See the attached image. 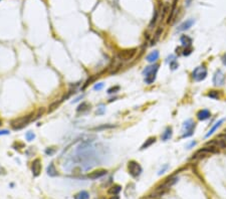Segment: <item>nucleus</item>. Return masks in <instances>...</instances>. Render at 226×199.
<instances>
[{"mask_svg":"<svg viewBox=\"0 0 226 199\" xmlns=\"http://www.w3.org/2000/svg\"><path fill=\"white\" fill-rule=\"evenodd\" d=\"M33 116L34 114L31 113V114H29V115L22 116V117H20V118H16L10 122V126H11V128L14 130V131L21 130L23 128H25L31 121H33Z\"/></svg>","mask_w":226,"mask_h":199,"instance_id":"nucleus-1","label":"nucleus"},{"mask_svg":"<svg viewBox=\"0 0 226 199\" xmlns=\"http://www.w3.org/2000/svg\"><path fill=\"white\" fill-rule=\"evenodd\" d=\"M159 70V64H153V66L146 67L142 71V74L145 77V83L147 85L153 84L156 81L157 78V71Z\"/></svg>","mask_w":226,"mask_h":199,"instance_id":"nucleus-2","label":"nucleus"},{"mask_svg":"<svg viewBox=\"0 0 226 199\" xmlns=\"http://www.w3.org/2000/svg\"><path fill=\"white\" fill-rule=\"evenodd\" d=\"M178 180H179V178L175 177V176L168 177V178H166L163 183H161L160 185H158V186L156 187L155 191L160 192V193H162V194H165L168 189H170L173 185H175L178 182Z\"/></svg>","mask_w":226,"mask_h":199,"instance_id":"nucleus-3","label":"nucleus"},{"mask_svg":"<svg viewBox=\"0 0 226 199\" xmlns=\"http://www.w3.org/2000/svg\"><path fill=\"white\" fill-rule=\"evenodd\" d=\"M194 130H195V123L193 122V120H191V119L186 120L182 125L183 135L181 138H188V137H191L194 134Z\"/></svg>","mask_w":226,"mask_h":199,"instance_id":"nucleus-4","label":"nucleus"},{"mask_svg":"<svg viewBox=\"0 0 226 199\" xmlns=\"http://www.w3.org/2000/svg\"><path fill=\"white\" fill-rule=\"evenodd\" d=\"M128 170H129L130 175H131L133 178H139L140 175L143 172L142 166L134 160L130 161L128 163Z\"/></svg>","mask_w":226,"mask_h":199,"instance_id":"nucleus-5","label":"nucleus"},{"mask_svg":"<svg viewBox=\"0 0 226 199\" xmlns=\"http://www.w3.org/2000/svg\"><path fill=\"white\" fill-rule=\"evenodd\" d=\"M192 78L196 81H204L207 77V68L205 67V66H200L197 67L196 68H194V71H192Z\"/></svg>","mask_w":226,"mask_h":199,"instance_id":"nucleus-6","label":"nucleus"},{"mask_svg":"<svg viewBox=\"0 0 226 199\" xmlns=\"http://www.w3.org/2000/svg\"><path fill=\"white\" fill-rule=\"evenodd\" d=\"M218 148L216 147H204V148H202L200 150H198L196 153L194 154L192 159H197V158H202V157H205L206 155H209V154H216L218 153Z\"/></svg>","mask_w":226,"mask_h":199,"instance_id":"nucleus-7","label":"nucleus"},{"mask_svg":"<svg viewBox=\"0 0 226 199\" xmlns=\"http://www.w3.org/2000/svg\"><path fill=\"white\" fill-rule=\"evenodd\" d=\"M137 49H124L117 54L118 60H124V61H128L130 60H132L133 57L136 56L137 53Z\"/></svg>","mask_w":226,"mask_h":199,"instance_id":"nucleus-8","label":"nucleus"},{"mask_svg":"<svg viewBox=\"0 0 226 199\" xmlns=\"http://www.w3.org/2000/svg\"><path fill=\"white\" fill-rule=\"evenodd\" d=\"M225 74L221 70H217L213 75V84L215 87H222L225 84Z\"/></svg>","mask_w":226,"mask_h":199,"instance_id":"nucleus-9","label":"nucleus"},{"mask_svg":"<svg viewBox=\"0 0 226 199\" xmlns=\"http://www.w3.org/2000/svg\"><path fill=\"white\" fill-rule=\"evenodd\" d=\"M31 171L34 177H38L41 172V161L38 158L34 159L31 163Z\"/></svg>","mask_w":226,"mask_h":199,"instance_id":"nucleus-10","label":"nucleus"},{"mask_svg":"<svg viewBox=\"0 0 226 199\" xmlns=\"http://www.w3.org/2000/svg\"><path fill=\"white\" fill-rule=\"evenodd\" d=\"M107 174H108L107 170H104V169L95 170V171H92V172H91V173H88L87 175V177L88 178V179H91V180H95V179H99V178H102V177L106 176Z\"/></svg>","mask_w":226,"mask_h":199,"instance_id":"nucleus-11","label":"nucleus"},{"mask_svg":"<svg viewBox=\"0 0 226 199\" xmlns=\"http://www.w3.org/2000/svg\"><path fill=\"white\" fill-rule=\"evenodd\" d=\"M195 23V20L193 18H189L187 19L186 21H184L183 23H181V24L178 26L177 28V31H185V30H188L190 29L192 25Z\"/></svg>","mask_w":226,"mask_h":199,"instance_id":"nucleus-12","label":"nucleus"},{"mask_svg":"<svg viewBox=\"0 0 226 199\" xmlns=\"http://www.w3.org/2000/svg\"><path fill=\"white\" fill-rule=\"evenodd\" d=\"M196 117H197V119L199 120V121H205V120L209 119L211 117V113H210L209 110L203 109V110H200V111L197 112Z\"/></svg>","mask_w":226,"mask_h":199,"instance_id":"nucleus-13","label":"nucleus"},{"mask_svg":"<svg viewBox=\"0 0 226 199\" xmlns=\"http://www.w3.org/2000/svg\"><path fill=\"white\" fill-rule=\"evenodd\" d=\"M159 56H160L159 51L158 50H154V51L150 52L148 56H146V60L148 61V63H156V61L158 60Z\"/></svg>","mask_w":226,"mask_h":199,"instance_id":"nucleus-14","label":"nucleus"},{"mask_svg":"<svg viewBox=\"0 0 226 199\" xmlns=\"http://www.w3.org/2000/svg\"><path fill=\"white\" fill-rule=\"evenodd\" d=\"M172 135H173V129L172 127H167L165 131L163 132V134L161 135V139H162V141L166 142L168 140H170L172 138Z\"/></svg>","mask_w":226,"mask_h":199,"instance_id":"nucleus-15","label":"nucleus"},{"mask_svg":"<svg viewBox=\"0 0 226 199\" xmlns=\"http://www.w3.org/2000/svg\"><path fill=\"white\" fill-rule=\"evenodd\" d=\"M46 173L50 177H56V176H59V172H57L56 168V166H54V164L52 162H51L49 165L47 166V168H46Z\"/></svg>","mask_w":226,"mask_h":199,"instance_id":"nucleus-16","label":"nucleus"},{"mask_svg":"<svg viewBox=\"0 0 226 199\" xmlns=\"http://www.w3.org/2000/svg\"><path fill=\"white\" fill-rule=\"evenodd\" d=\"M224 121H225V119H220V120H219V121H217V122L215 123V124H214L213 126H212V128L209 130V132H208V133L206 134V136H205V137H206V138H208V137H210V136L212 135V134H213V133H214V132L216 131V130L219 128V127H220L222 124H223Z\"/></svg>","mask_w":226,"mask_h":199,"instance_id":"nucleus-17","label":"nucleus"},{"mask_svg":"<svg viewBox=\"0 0 226 199\" xmlns=\"http://www.w3.org/2000/svg\"><path fill=\"white\" fill-rule=\"evenodd\" d=\"M121 191H122V186H121V185L115 184V185H113V186L109 187V189L108 190V193L111 194V195H119V193Z\"/></svg>","mask_w":226,"mask_h":199,"instance_id":"nucleus-18","label":"nucleus"},{"mask_svg":"<svg viewBox=\"0 0 226 199\" xmlns=\"http://www.w3.org/2000/svg\"><path fill=\"white\" fill-rule=\"evenodd\" d=\"M155 142H156V137H150V138L147 139L146 141H145V143H144L143 145L141 146L140 150H145L147 148H149V147L152 146Z\"/></svg>","mask_w":226,"mask_h":199,"instance_id":"nucleus-19","label":"nucleus"},{"mask_svg":"<svg viewBox=\"0 0 226 199\" xmlns=\"http://www.w3.org/2000/svg\"><path fill=\"white\" fill-rule=\"evenodd\" d=\"M180 42H181V43H182L183 46L189 47V46H191V44H192V38L189 37L188 35H182L180 37Z\"/></svg>","mask_w":226,"mask_h":199,"instance_id":"nucleus-20","label":"nucleus"},{"mask_svg":"<svg viewBox=\"0 0 226 199\" xmlns=\"http://www.w3.org/2000/svg\"><path fill=\"white\" fill-rule=\"evenodd\" d=\"M74 199H90V193L85 190H81L74 195Z\"/></svg>","mask_w":226,"mask_h":199,"instance_id":"nucleus-21","label":"nucleus"},{"mask_svg":"<svg viewBox=\"0 0 226 199\" xmlns=\"http://www.w3.org/2000/svg\"><path fill=\"white\" fill-rule=\"evenodd\" d=\"M90 109H91V105L88 104V103H87V102H84V103H81V104L77 107V113H81H81H84V112L88 111Z\"/></svg>","mask_w":226,"mask_h":199,"instance_id":"nucleus-22","label":"nucleus"},{"mask_svg":"<svg viewBox=\"0 0 226 199\" xmlns=\"http://www.w3.org/2000/svg\"><path fill=\"white\" fill-rule=\"evenodd\" d=\"M116 126L114 125H109V124H105V125H102V126H99V127H95V128H91V131H95V132H100V131H102V130H107V129H113L115 128Z\"/></svg>","mask_w":226,"mask_h":199,"instance_id":"nucleus-23","label":"nucleus"},{"mask_svg":"<svg viewBox=\"0 0 226 199\" xmlns=\"http://www.w3.org/2000/svg\"><path fill=\"white\" fill-rule=\"evenodd\" d=\"M61 102H63V101L60 100V101H56V102L51 103V104L48 106V109H47V111H46V112L48 113V114H50V113H52L53 111H56V110L59 107V105H60V103H61Z\"/></svg>","mask_w":226,"mask_h":199,"instance_id":"nucleus-24","label":"nucleus"},{"mask_svg":"<svg viewBox=\"0 0 226 199\" xmlns=\"http://www.w3.org/2000/svg\"><path fill=\"white\" fill-rule=\"evenodd\" d=\"M207 97L213 100H218L219 99V94L217 91H209L207 92Z\"/></svg>","mask_w":226,"mask_h":199,"instance_id":"nucleus-25","label":"nucleus"},{"mask_svg":"<svg viewBox=\"0 0 226 199\" xmlns=\"http://www.w3.org/2000/svg\"><path fill=\"white\" fill-rule=\"evenodd\" d=\"M45 113V109L44 108H39L38 109V111L36 112V114H34V116L35 117H33V121H35V120H37V119H39L40 117H42V115Z\"/></svg>","mask_w":226,"mask_h":199,"instance_id":"nucleus-26","label":"nucleus"},{"mask_svg":"<svg viewBox=\"0 0 226 199\" xmlns=\"http://www.w3.org/2000/svg\"><path fill=\"white\" fill-rule=\"evenodd\" d=\"M157 18H158V11H157V10H155V11H154L153 18H152V20H151V22H150V24H149V27H150V28H152V27L156 24Z\"/></svg>","mask_w":226,"mask_h":199,"instance_id":"nucleus-27","label":"nucleus"},{"mask_svg":"<svg viewBox=\"0 0 226 199\" xmlns=\"http://www.w3.org/2000/svg\"><path fill=\"white\" fill-rule=\"evenodd\" d=\"M25 138L28 142H31L33 141L34 139H35V134H34L33 132L31 131H28L26 134H25Z\"/></svg>","mask_w":226,"mask_h":199,"instance_id":"nucleus-28","label":"nucleus"},{"mask_svg":"<svg viewBox=\"0 0 226 199\" xmlns=\"http://www.w3.org/2000/svg\"><path fill=\"white\" fill-rule=\"evenodd\" d=\"M56 149L54 148V147H48V148L45 149L44 152H45V154L47 156H52L53 154L56 153Z\"/></svg>","mask_w":226,"mask_h":199,"instance_id":"nucleus-29","label":"nucleus"},{"mask_svg":"<svg viewBox=\"0 0 226 199\" xmlns=\"http://www.w3.org/2000/svg\"><path fill=\"white\" fill-rule=\"evenodd\" d=\"M120 88L119 85H115V87H112V88H109V90H108V94L109 95H112V94H116V92H118L119 91H120Z\"/></svg>","mask_w":226,"mask_h":199,"instance_id":"nucleus-30","label":"nucleus"},{"mask_svg":"<svg viewBox=\"0 0 226 199\" xmlns=\"http://www.w3.org/2000/svg\"><path fill=\"white\" fill-rule=\"evenodd\" d=\"M162 31H163V28H162V27H159V28L156 30V33H155V39L153 40V42H157V40H158V39L160 38V35L162 34Z\"/></svg>","mask_w":226,"mask_h":199,"instance_id":"nucleus-31","label":"nucleus"},{"mask_svg":"<svg viewBox=\"0 0 226 199\" xmlns=\"http://www.w3.org/2000/svg\"><path fill=\"white\" fill-rule=\"evenodd\" d=\"M106 112V108H105V106L104 105H101L100 107L98 108V110H97V112H95V115H98V116H100V115H104V113Z\"/></svg>","mask_w":226,"mask_h":199,"instance_id":"nucleus-32","label":"nucleus"},{"mask_svg":"<svg viewBox=\"0 0 226 199\" xmlns=\"http://www.w3.org/2000/svg\"><path fill=\"white\" fill-rule=\"evenodd\" d=\"M105 87V84L104 83H97L95 85H94V90L95 91H102V89Z\"/></svg>","mask_w":226,"mask_h":199,"instance_id":"nucleus-33","label":"nucleus"},{"mask_svg":"<svg viewBox=\"0 0 226 199\" xmlns=\"http://www.w3.org/2000/svg\"><path fill=\"white\" fill-rule=\"evenodd\" d=\"M168 168H169V165H168V164H165V165H163V167L159 170L158 175H162V174H164V173H165L166 171L168 170Z\"/></svg>","mask_w":226,"mask_h":199,"instance_id":"nucleus-34","label":"nucleus"},{"mask_svg":"<svg viewBox=\"0 0 226 199\" xmlns=\"http://www.w3.org/2000/svg\"><path fill=\"white\" fill-rule=\"evenodd\" d=\"M178 67H179V64H178V63L176 60H173V61H171V63H170V67H171V70H172V71H175Z\"/></svg>","mask_w":226,"mask_h":199,"instance_id":"nucleus-35","label":"nucleus"},{"mask_svg":"<svg viewBox=\"0 0 226 199\" xmlns=\"http://www.w3.org/2000/svg\"><path fill=\"white\" fill-rule=\"evenodd\" d=\"M191 52H192V49H191V46H189V47H186L184 50H183V56H189V54H191Z\"/></svg>","mask_w":226,"mask_h":199,"instance_id":"nucleus-36","label":"nucleus"},{"mask_svg":"<svg viewBox=\"0 0 226 199\" xmlns=\"http://www.w3.org/2000/svg\"><path fill=\"white\" fill-rule=\"evenodd\" d=\"M9 134H10L9 130H6V129L0 130V136H6V135H9Z\"/></svg>","mask_w":226,"mask_h":199,"instance_id":"nucleus-37","label":"nucleus"},{"mask_svg":"<svg viewBox=\"0 0 226 199\" xmlns=\"http://www.w3.org/2000/svg\"><path fill=\"white\" fill-rule=\"evenodd\" d=\"M173 60H176V56H174V54H171L170 56H168L167 61H169V63H171V61H173Z\"/></svg>","mask_w":226,"mask_h":199,"instance_id":"nucleus-38","label":"nucleus"},{"mask_svg":"<svg viewBox=\"0 0 226 199\" xmlns=\"http://www.w3.org/2000/svg\"><path fill=\"white\" fill-rule=\"evenodd\" d=\"M195 145H196V142H195V141H192V142H191V143L189 144V145L187 146V148H188V149H190V148H192V147H194Z\"/></svg>","mask_w":226,"mask_h":199,"instance_id":"nucleus-39","label":"nucleus"},{"mask_svg":"<svg viewBox=\"0 0 226 199\" xmlns=\"http://www.w3.org/2000/svg\"><path fill=\"white\" fill-rule=\"evenodd\" d=\"M84 95H81V96H80V97H77V99L74 100V101H73V103H77L78 101H81V99H83V98H84Z\"/></svg>","mask_w":226,"mask_h":199,"instance_id":"nucleus-40","label":"nucleus"},{"mask_svg":"<svg viewBox=\"0 0 226 199\" xmlns=\"http://www.w3.org/2000/svg\"><path fill=\"white\" fill-rule=\"evenodd\" d=\"M222 63H224V66H226V54H224V56H222Z\"/></svg>","mask_w":226,"mask_h":199,"instance_id":"nucleus-41","label":"nucleus"},{"mask_svg":"<svg viewBox=\"0 0 226 199\" xmlns=\"http://www.w3.org/2000/svg\"><path fill=\"white\" fill-rule=\"evenodd\" d=\"M109 199H120V197L118 196V195H113V196Z\"/></svg>","mask_w":226,"mask_h":199,"instance_id":"nucleus-42","label":"nucleus"},{"mask_svg":"<svg viewBox=\"0 0 226 199\" xmlns=\"http://www.w3.org/2000/svg\"><path fill=\"white\" fill-rule=\"evenodd\" d=\"M1 125H2V122H1V121H0V126H1Z\"/></svg>","mask_w":226,"mask_h":199,"instance_id":"nucleus-43","label":"nucleus"},{"mask_svg":"<svg viewBox=\"0 0 226 199\" xmlns=\"http://www.w3.org/2000/svg\"><path fill=\"white\" fill-rule=\"evenodd\" d=\"M101 199H105V198H101Z\"/></svg>","mask_w":226,"mask_h":199,"instance_id":"nucleus-44","label":"nucleus"},{"mask_svg":"<svg viewBox=\"0 0 226 199\" xmlns=\"http://www.w3.org/2000/svg\"><path fill=\"white\" fill-rule=\"evenodd\" d=\"M225 133H226V130H225Z\"/></svg>","mask_w":226,"mask_h":199,"instance_id":"nucleus-45","label":"nucleus"}]
</instances>
